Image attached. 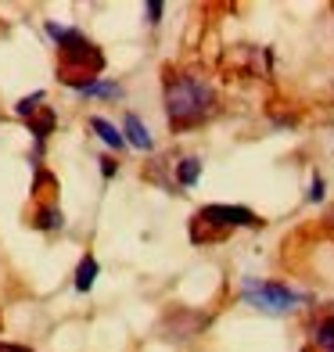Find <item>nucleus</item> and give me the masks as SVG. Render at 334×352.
<instances>
[{
    "label": "nucleus",
    "mask_w": 334,
    "mask_h": 352,
    "mask_svg": "<svg viewBox=\"0 0 334 352\" xmlns=\"http://www.w3.org/2000/svg\"><path fill=\"white\" fill-rule=\"evenodd\" d=\"M166 111L172 126H194L212 111V87L194 76H177L166 87Z\"/></svg>",
    "instance_id": "nucleus-1"
},
{
    "label": "nucleus",
    "mask_w": 334,
    "mask_h": 352,
    "mask_svg": "<svg viewBox=\"0 0 334 352\" xmlns=\"http://www.w3.org/2000/svg\"><path fill=\"white\" fill-rule=\"evenodd\" d=\"M51 36L61 40V72H65V83H72L79 90L90 87V79L104 65L101 51L93 43H87L79 33H65V29H58V25H51Z\"/></svg>",
    "instance_id": "nucleus-2"
},
{
    "label": "nucleus",
    "mask_w": 334,
    "mask_h": 352,
    "mask_svg": "<svg viewBox=\"0 0 334 352\" xmlns=\"http://www.w3.org/2000/svg\"><path fill=\"white\" fill-rule=\"evenodd\" d=\"M245 298L256 309H266V313H288V309H295V302H298V295L291 292V287H284V284H256V280L245 284Z\"/></svg>",
    "instance_id": "nucleus-3"
},
{
    "label": "nucleus",
    "mask_w": 334,
    "mask_h": 352,
    "mask_svg": "<svg viewBox=\"0 0 334 352\" xmlns=\"http://www.w3.org/2000/svg\"><path fill=\"white\" fill-rule=\"evenodd\" d=\"M205 223H219V227H256V212L252 209H241V205H209V209H201Z\"/></svg>",
    "instance_id": "nucleus-4"
},
{
    "label": "nucleus",
    "mask_w": 334,
    "mask_h": 352,
    "mask_svg": "<svg viewBox=\"0 0 334 352\" xmlns=\"http://www.w3.org/2000/svg\"><path fill=\"white\" fill-rule=\"evenodd\" d=\"M126 133H130V137H126V140H130L133 148H151V137H148V130H144V122H140L137 116H130V119H126Z\"/></svg>",
    "instance_id": "nucleus-5"
},
{
    "label": "nucleus",
    "mask_w": 334,
    "mask_h": 352,
    "mask_svg": "<svg viewBox=\"0 0 334 352\" xmlns=\"http://www.w3.org/2000/svg\"><path fill=\"white\" fill-rule=\"evenodd\" d=\"M90 126L101 133V140H104V144H111V148H122V144H126V137H122V133L115 130V126L108 122V119H93Z\"/></svg>",
    "instance_id": "nucleus-6"
},
{
    "label": "nucleus",
    "mask_w": 334,
    "mask_h": 352,
    "mask_svg": "<svg viewBox=\"0 0 334 352\" xmlns=\"http://www.w3.org/2000/svg\"><path fill=\"white\" fill-rule=\"evenodd\" d=\"M93 277H98V263H93L90 255H87V259L79 263V274H76V287H79V292H87V287H93Z\"/></svg>",
    "instance_id": "nucleus-7"
},
{
    "label": "nucleus",
    "mask_w": 334,
    "mask_h": 352,
    "mask_svg": "<svg viewBox=\"0 0 334 352\" xmlns=\"http://www.w3.org/2000/svg\"><path fill=\"white\" fill-rule=\"evenodd\" d=\"M316 342H320L324 349H334V316H327L320 327H316Z\"/></svg>",
    "instance_id": "nucleus-8"
},
{
    "label": "nucleus",
    "mask_w": 334,
    "mask_h": 352,
    "mask_svg": "<svg viewBox=\"0 0 334 352\" xmlns=\"http://www.w3.org/2000/svg\"><path fill=\"white\" fill-rule=\"evenodd\" d=\"M198 173H201V162H198V158H187V162L180 166V184H194L198 180Z\"/></svg>",
    "instance_id": "nucleus-9"
},
{
    "label": "nucleus",
    "mask_w": 334,
    "mask_h": 352,
    "mask_svg": "<svg viewBox=\"0 0 334 352\" xmlns=\"http://www.w3.org/2000/svg\"><path fill=\"white\" fill-rule=\"evenodd\" d=\"M158 14H162V4H158V0H151V4H148V19L158 22Z\"/></svg>",
    "instance_id": "nucleus-10"
},
{
    "label": "nucleus",
    "mask_w": 334,
    "mask_h": 352,
    "mask_svg": "<svg viewBox=\"0 0 334 352\" xmlns=\"http://www.w3.org/2000/svg\"><path fill=\"white\" fill-rule=\"evenodd\" d=\"M309 198H313V201H320V198H324V184H320V180H313V190H309Z\"/></svg>",
    "instance_id": "nucleus-11"
},
{
    "label": "nucleus",
    "mask_w": 334,
    "mask_h": 352,
    "mask_svg": "<svg viewBox=\"0 0 334 352\" xmlns=\"http://www.w3.org/2000/svg\"><path fill=\"white\" fill-rule=\"evenodd\" d=\"M0 352H33V349H25V345H8V342H0Z\"/></svg>",
    "instance_id": "nucleus-12"
}]
</instances>
